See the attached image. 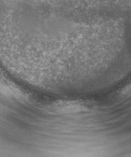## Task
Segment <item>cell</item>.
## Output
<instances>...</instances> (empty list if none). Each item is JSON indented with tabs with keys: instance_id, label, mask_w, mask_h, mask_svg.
<instances>
[{
	"instance_id": "1",
	"label": "cell",
	"mask_w": 131,
	"mask_h": 157,
	"mask_svg": "<svg viewBox=\"0 0 131 157\" xmlns=\"http://www.w3.org/2000/svg\"><path fill=\"white\" fill-rule=\"evenodd\" d=\"M123 93L125 94H131V84L130 85H129L127 87H126V88H125Z\"/></svg>"
}]
</instances>
